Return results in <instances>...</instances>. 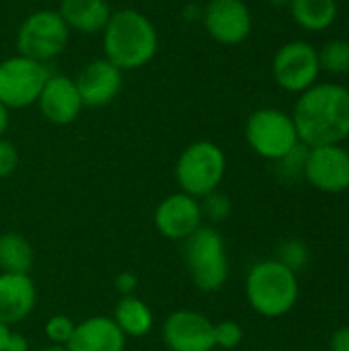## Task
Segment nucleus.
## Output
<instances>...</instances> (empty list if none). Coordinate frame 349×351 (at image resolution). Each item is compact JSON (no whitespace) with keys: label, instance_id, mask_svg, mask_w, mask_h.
<instances>
[{"label":"nucleus","instance_id":"bb28decb","mask_svg":"<svg viewBox=\"0 0 349 351\" xmlns=\"http://www.w3.org/2000/svg\"><path fill=\"white\" fill-rule=\"evenodd\" d=\"M306 152L309 148L304 144H298L290 154H286L284 158L278 160L280 165V173L286 179H296V177H304V162H306Z\"/></svg>","mask_w":349,"mask_h":351},{"label":"nucleus","instance_id":"b1692460","mask_svg":"<svg viewBox=\"0 0 349 351\" xmlns=\"http://www.w3.org/2000/svg\"><path fill=\"white\" fill-rule=\"evenodd\" d=\"M200 208H202L204 218H208L212 222H224L232 212V202L228 195H224L216 189L200 199Z\"/></svg>","mask_w":349,"mask_h":351},{"label":"nucleus","instance_id":"5701e85b","mask_svg":"<svg viewBox=\"0 0 349 351\" xmlns=\"http://www.w3.org/2000/svg\"><path fill=\"white\" fill-rule=\"evenodd\" d=\"M309 259H311L309 247L298 239L284 241L278 249V261L284 267H288L290 271H294L296 276H298V271H302L309 265Z\"/></svg>","mask_w":349,"mask_h":351},{"label":"nucleus","instance_id":"4be33fe9","mask_svg":"<svg viewBox=\"0 0 349 351\" xmlns=\"http://www.w3.org/2000/svg\"><path fill=\"white\" fill-rule=\"evenodd\" d=\"M321 72L341 76L349 72V39H329L319 49Z\"/></svg>","mask_w":349,"mask_h":351},{"label":"nucleus","instance_id":"473e14b6","mask_svg":"<svg viewBox=\"0 0 349 351\" xmlns=\"http://www.w3.org/2000/svg\"><path fill=\"white\" fill-rule=\"evenodd\" d=\"M8 335H10V327H6V325H2V323H0V351H6Z\"/></svg>","mask_w":349,"mask_h":351},{"label":"nucleus","instance_id":"9b49d317","mask_svg":"<svg viewBox=\"0 0 349 351\" xmlns=\"http://www.w3.org/2000/svg\"><path fill=\"white\" fill-rule=\"evenodd\" d=\"M306 181L323 193H344L349 189V152L341 144L315 146L306 152Z\"/></svg>","mask_w":349,"mask_h":351},{"label":"nucleus","instance_id":"ddd939ff","mask_svg":"<svg viewBox=\"0 0 349 351\" xmlns=\"http://www.w3.org/2000/svg\"><path fill=\"white\" fill-rule=\"evenodd\" d=\"M204 222L200 199L177 191L158 202L154 210V226L169 241L189 239Z\"/></svg>","mask_w":349,"mask_h":351},{"label":"nucleus","instance_id":"f03ea898","mask_svg":"<svg viewBox=\"0 0 349 351\" xmlns=\"http://www.w3.org/2000/svg\"><path fill=\"white\" fill-rule=\"evenodd\" d=\"M103 33V51L121 72L138 70L152 62L158 49L154 23L136 8L113 10Z\"/></svg>","mask_w":349,"mask_h":351},{"label":"nucleus","instance_id":"9d476101","mask_svg":"<svg viewBox=\"0 0 349 351\" xmlns=\"http://www.w3.org/2000/svg\"><path fill=\"white\" fill-rule=\"evenodd\" d=\"M163 341L169 351H214V323L197 311L179 308L165 319Z\"/></svg>","mask_w":349,"mask_h":351},{"label":"nucleus","instance_id":"20e7f679","mask_svg":"<svg viewBox=\"0 0 349 351\" xmlns=\"http://www.w3.org/2000/svg\"><path fill=\"white\" fill-rule=\"evenodd\" d=\"M183 243V259L193 286L206 294L222 290L230 276V263L222 234L214 226H200Z\"/></svg>","mask_w":349,"mask_h":351},{"label":"nucleus","instance_id":"393cba45","mask_svg":"<svg viewBox=\"0 0 349 351\" xmlns=\"http://www.w3.org/2000/svg\"><path fill=\"white\" fill-rule=\"evenodd\" d=\"M74 329H76V323L66 315H53L51 319H47L43 327L47 341L56 346H68V341L74 335Z\"/></svg>","mask_w":349,"mask_h":351},{"label":"nucleus","instance_id":"0eeeda50","mask_svg":"<svg viewBox=\"0 0 349 351\" xmlns=\"http://www.w3.org/2000/svg\"><path fill=\"white\" fill-rule=\"evenodd\" d=\"M70 41V29L58 14V10L31 12L16 31V49L21 56L37 60L41 64L58 58Z\"/></svg>","mask_w":349,"mask_h":351},{"label":"nucleus","instance_id":"c85d7f7f","mask_svg":"<svg viewBox=\"0 0 349 351\" xmlns=\"http://www.w3.org/2000/svg\"><path fill=\"white\" fill-rule=\"evenodd\" d=\"M136 288H138V276L136 274H132V271L117 274V278H115V290L121 296H134L136 294Z\"/></svg>","mask_w":349,"mask_h":351},{"label":"nucleus","instance_id":"4468645a","mask_svg":"<svg viewBox=\"0 0 349 351\" xmlns=\"http://www.w3.org/2000/svg\"><path fill=\"white\" fill-rule=\"evenodd\" d=\"M80 93L82 105L91 109L107 107L113 103L123 86V72L115 68L109 60L99 58L88 62L74 78Z\"/></svg>","mask_w":349,"mask_h":351},{"label":"nucleus","instance_id":"6e6552de","mask_svg":"<svg viewBox=\"0 0 349 351\" xmlns=\"http://www.w3.org/2000/svg\"><path fill=\"white\" fill-rule=\"evenodd\" d=\"M49 78L45 64L27 56H10L0 62V103L6 109H27L37 103Z\"/></svg>","mask_w":349,"mask_h":351},{"label":"nucleus","instance_id":"dca6fc26","mask_svg":"<svg viewBox=\"0 0 349 351\" xmlns=\"http://www.w3.org/2000/svg\"><path fill=\"white\" fill-rule=\"evenodd\" d=\"M37 306V288L31 276L0 271V323H23Z\"/></svg>","mask_w":349,"mask_h":351},{"label":"nucleus","instance_id":"f704fd0d","mask_svg":"<svg viewBox=\"0 0 349 351\" xmlns=\"http://www.w3.org/2000/svg\"><path fill=\"white\" fill-rule=\"evenodd\" d=\"M272 6H278V8H282V6H290V0H267Z\"/></svg>","mask_w":349,"mask_h":351},{"label":"nucleus","instance_id":"2eb2a0df","mask_svg":"<svg viewBox=\"0 0 349 351\" xmlns=\"http://www.w3.org/2000/svg\"><path fill=\"white\" fill-rule=\"evenodd\" d=\"M41 115L53 125H70L78 119L84 105L74 78L64 74H49L35 103Z\"/></svg>","mask_w":349,"mask_h":351},{"label":"nucleus","instance_id":"f8f14e48","mask_svg":"<svg viewBox=\"0 0 349 351\" xmlns=\"http://www.w3.org/2000/svg\"><path fill=\"white\" fill-rule=\"evenodd\" d=\"M208 35L222 45L243 43L253 29V16L243 0H210L204 8Z\"/></svg>","mask_w":349,"mask_h":351},{"label":"nucleus","instance_id":"cd10ccee","mask_svg":"<svg viewBox=\"0 0 349 351\" xmlns=\"http://www.w3.org/2000/svg\"><path fill=\"white\" fill-rule=\"evenodd\" d=\"M19 167V150L16 146L6 140V138H0V179H6L10 177Z\"/></svg>","mask_w":349,"mask_h":351},{"label":"nucleus","instance_id":"aec40b11","mask_svg":"<svg viewBox=\"0 0 349 351\" xmlns=\"http://www.w3.org/2000/svg\"><path fill=\"white\" fill-rule=\"evenodd\" d=\"M337 0H290V14L294 23L311 33L329 29L337 19Z\"/></svg>","mask_w":349,"mask_h":351},{"label":"nucleus","instance_id":"7c9ffc66","mask_svg":"<svg viewBox=\"0 0 349 351\" xmlns=\"http://www.w3.org/2000/svg\"><path fill=\"white\" fill-rule=\"evenodd\" d=\"M6 351H29V341L25 335L10 331L8 341H6Z\"/></svg>","mask_w":349,"mask_h":351},{"label":"nucleus","instance_id":"f3484780","mask_svg":"<svg viewBox=\"0 0 349 351\" xmlns=\"http://www.w3.org/2000/svg\"><path fill=\"white\" fill-rule=\"evenodd\" d=\"M125 341L128 337L111 317H88L76 323L66 348L70 351H125Z\"/></svg>","mask_w":349,"mask_h":351},{"label":"nucleus","instance_id":"1a4fd4ad","mask_svg":"<svg viewBox=\"0 0 349 351\" xmlns=\"http://www.w3.org/2000/svg\"><path fill=\"white\" fill-rule=\"evenodd\" d=\"M272 74L280 88L296 95L304 93L319 80V49L302 39L284 43L272 60Z\"/></svg>","mask_w":349,"mask_h":351},{"label":"nucleus","instance_id":"2f4dec72","mask_svg":"<svg viewBox=\"0 0 349 351\" xmlns=\"http://www.w3.org/2000/svg\"><path fill=\"white\" fill-rule=\"evenodd\" d=\"M6 130H8V109L0 103V138H4Z\"/></svg>","mask_w":349,"mask_h":351},{"label":"nucleus","instance_id":"7ed1b4c3","mask_svg":"<svg viewBox=\"0 0 349 351\" xmlns=\"http://www.w3.org/2000/svg\"><path fill=\"white\" fill-rule=\"evenodd\" d=\"M245 294L257 315L265 319L284 317L298 302V276L278 259L259 261L247 274Z\"/></svg>","mask_w":349,"mask_h":351},{"label":"nucleus","instance_id":"423d86ee","mask_svg":"<svg viewBox=\"0 0 349 351\" xmlns=\"http://www.w3.org/2000/svg\"><path fill=\"white\" fill-rule=\"evenodd\" d=\"M245 138L255 154L274 162L290 154L300 144L292 115L276 107L253 111L245 125Z\"/></svg>","mask_w":349,"mask_h":351},{"label":"nucleus","instance_id":"72a5a7b5","mask_svg":"<svg viewBox=\"0 0 349 351\" xmlns=\"http://www.w3.org/2000/svg\"><path fill=\"white\" fill-rule=\"evenodd\" d=\"M39 351H70L66 346H56V343H47L45 348H41Z\"/></svg>","mask_w":349,"mask_h":351},{"label":"nucleus","instance_id":"f257e3e1","mask_svg":"<svg viewBox=\"0 0 349 351\" xmlns=\"http://www.w3.org/2000/svg\"><path fill=\"white\" fill-rule=\"evenodd\" d=\"M292 119L306 148L344 144L349 138V88L337 82H317L298 95Z\"/></svg>","mask_w":349,"mask_h":351},{"label":"nucleus","instance_id":"a878e982","mask_svg":"<svg viewBox=\"0 0 349 351\" xmlns=\"http://www.w3.org/2000/svg\"><path fill=\"white\" fill-rule=\"evenodd\" d=\"M214 341L220 350H234L243 343V329L234 321L214 323Z\"/></svg>","mask_w":349,"mask_h":351},{"label":"nucleus","instance_id":"a211bd4d","mask_svg":"<svg viewBox=\"0 0 349 351\" xmlns=\"http://www.w3.org/2000/svg\"><path fill=\"white\" fill-rule=\"evenodd\" d=\"M111 12L113 10L107 0H60L58 6V14L68 29L84 35L101 33Z\"/></svg>","mask_w":349,"mask_h":351},{"label":"nucleus","instance_id":"c756f323","mask_svg":"<svg viewBox=\"0 0 349 351\" xmlns=\"http://www.w3.org/2000/svg\"><path fill=\"white\" fill-rule=\"evenodd\" d=\"M329 350L331 351H349V325L348 327H341V329H337V331L331 335Z\"/></svg>","mask_w":349,"mask_h":351},{"label":"nucleus","instance_id":"6ab92c4d","mask_svg":"<svg viewBox=\"0 0 349 351\" xmlns=\"http://www.w3.org/2000/svg\"><path fill=\"white\" fill-rule=\"evenodd\" d=\"M111 319L115 321V325L121 329V333L125 337H134V339L146 337L154 325V315H152L150 306L144 300H140L136 294L121 296Z\"/></svg>","mask_w":349,"mask_h":351},{"label":"nucleus","instance_id":"39448f33","mask_svg":"<svg viewBox=\"0 0 349 351\" xmlns=\"http://www.w3.org/2000/svg\"><path fill=\"white\" fill-rule=\"evenodd\" d=\"M224 173L226 154L210 140H197L189 144L179 154L175 165V181L179 189L195 199L216 191L224 179Z\"/></svg>","mask_w":349,"mask_h":351},{"label":"nucleus","instance_id":"412c9836","mask_svg":"<svg viewBox=\"0 0 349 351\" xmlns=\"http://www.w3.org/2000/svg\"><path fill=\"white\" fill-rule=\"evenodd\" d=\"M35 263V251L31 243L19 232L0 234V271L29 276Z\"/></svg>","mask_w":349,"mask_h":351}]
</instances>
